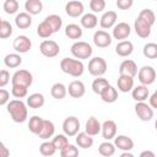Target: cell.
Listing matches in <instances>:
<instances>
[{
	"instance_id": "cell-1",
	"label": "cell",
	"mask_w": 157,
	"mask_h": 157,
	"mask_svg": "<svg viewBox=\"0 0 157 157\" xmlns=\"http://www.w3.org/2000/svg\"><path fill=\"white\" fill-rule=\"evenodd\" d=\"M7 113L15 123H25L27 120V105L21 99H12L7 104Z\"/></svg>"
},
{
	"instance_id": "cell-2",
	"label": "cell",
	"mask_w": 157,
	"mask_h": 157,
	"mask_svg": "<svg viewBox=\"0 0 157 157\" xmlns=\"http://www.w3.org/2000/svg\"><path fill=\"white\" fill-rule=\"evenodd\" d=\"M60 69L63 72H65L72 77H80L85 71V65L78 59L64 58L60 61Z\"/></svg>"
},
{
	"instance_id": "cell-3",
	"label": "cell",
	"mask_w": 157,
	"mask_h": 157,
	"mask_svg": "<svg viewBox=\"0 0 157 157\" xmlns=\"http://www.w3.org/2000/svg\"><path fill=\"white\" fill-rule=\"evenodd\" d=\"M70 52H71V54L76 59L81 60V59H90L91 55H92V53H93V49H92V47L87 42L78 40V42H75L71 45Z\"/></svg>"
},
{
	"instance_id": "cell-4",
	"label": "cell",
	"mask_w": 157,
	"mask_h": 157,
	"mask_svg": "<svg viewBox=\"0 0 157 157\" xmlns=\"http://www.w3.org/2000/svg\"><path fill=\"white\" fill-rule=\"evenodd\" d=\"M107 66H108L107 61L102 56H96V58H92L88 63V72L92 76L102 77L107 71Z\"/></svg>"
},
{
	"instance_id": "cell-5",
	"label": "cell",
	"mask_w": 157,
	"mask_h": 157,
	"mask_svg": "<svg viewBox=\"0 0 157 157\" xmlns=\"http://www.w3.org/2000/svg\"><path fill=\"white\" fill-rule=\"evenodd\" d=\"M39 52L45 58H55L60 53L59 44L53 39H45L39 45Z\"/></svg>"
},
{
	"instance_id": "cell-6",
	"label": "cell",
	"mask_w": 157,
	"mask_h": 157,
	"mask_svg": "<svg viewBox=\"0 0 157 157\" xmlns=\"http://www.w3.org/2000/svg\"><path fill=\"white\" fill-rule=\"evenodd\" d=\"M11 82L12 85H18V86H25V87H29L33 82V76L28 70L21 69L17 70L12 77H11Z\"/></svg>"
},
{
	"instance_id": "cell-7",
	"label": "cell",
	"mask_w": 157,
	"mask_h": 157,
	"mask_svg": "<svg viewBox=\"0 0 157 157\" xmlns=\"http://www.w3.org/2000/svg\"><path fill=\"white\" fill-rule=\"evenodd\" d=\"M137 78L141 82V85H145V86L152 85L155 82V80H156V71H155V69L152 66L144 65L141 69H139Z\"/></svg>"
},
{
	"instance_id": "cell-8",
	"label": "cell",
	"mask_w": 157,
	"mask_h": 157,
	"mask_svg": "<svg viewBox=\"0 0 157 157\" xmlns=\"http://www.w3.org/2000/svg\"><path fill=\"white\" fill-rule=\"evenodd\" d=\"M78 130H80V120L71 115V117H67L64 121H63V131L66 136L71 137V136H76L78 134Z\"/></svg>"
},
{
	"instance_id": "cell-9",
	"label": "cell",
	"mask_w": 157,
	"mask_h": 157,
	"mask_svg": "<svg viewBox=\"0 0 157 157\" xmlns=\"http://www.w3.org/2000/svg\"><path fill=\"white\" fill-rule=\"evenodd\" d=\"M135 113L137 118L142 121H150L153 118V109L150 104L145 102H136L135 104Z\"/></svg>"
},
{
	"instance_id": "cell-10",
	"label": "cell",
	"mask_w": 157,
	"mask_h": 157,
	"mask_svg": "<svg viewBox=\"0 0 157 157\" xmlns=\"http://www.w3.org/2000/svg\"><path fill=\"white\" fill-rule=\"evenodd\" d=\"M12 47H13V49H15L17 53L25 54V53L29 52V49L32 48V42H31V39H29L27 36L20 34V36H17V37L13 39Z\"/></svg>"
},
{
	"instance_id": "cell-11",
	"label": "cell",
	"mask_w": 157,
	"mask_h": 157,
	"mask_svg": "<svg viewBox=\"0 0 157 157\" xmlns=\"http://www.w3.org/2000/svg\"><path fill=\"white\" fill-rule=\"evenodd\" d=\"M131 33V28L129 26V23L126 22H119L117 23L114 27H113V37L114 39H118V40H125Z\"/></svg>"
},
{
	"instance_id": "cell-12",
	"label": "cell",
	"mask_w": 157,
	"mask_h": 157,
	"mask_svg": "<svg viewBox=\"0 0 157 157\" xmlns=\"http://www.w3.org/2000/svg\"><path fill=\"white\" fill-rule=\"evenodd\" d=\"M93 43L98 48H107L112 44V36L103 29H98L93 34Z\"/></svg>"
},
{
	"instance_id": "cell-13",
	"label": "cell",
	"mask_w": 157,
	"mask_h": 157,
	"mask_svg": "<svg viewBox=\"0 0 157 157\" xmlns=\"http://www.w3.org/2000/svg\"><path fill=\"white\" fill-rule=\"evenodd\" d=\"M137 65L134 60L131 59H125L121 61L120 66H119V75H124V76H130V77H135L137 75Z\"/></svg>"
},
{
	"instance_id": "cell-14",
	"label": "cell",
	"mask_w": 157,
	"mask_h": 157,
	"mask_svg": "<svg viewBox=\"0 0 157 157\" xmlns=\"http://www.w3.org/2000/svg\"><path fill=\"white\" fill-rule=\"evenodd\" d=\"M83 11H85V6L81 1H69L65 5V12L70 17H78V16L82 17Z\"/></svg>"
},
{
	"instance_id": "cell-15",
	"label": "cell",
	"mask_w": 157,
	"mask_h": 157,
	"mask_svg": "<svg viewBox=\"0 0 157 157\" xmlns=\"http://www.w3.org/2000/svg\"><path fill=\"white\" fill-rule=\"evenodd\" d=\"M67 92H69V94H70L72 98H81V97H83L85 93H86V87H85V85H83L82 81L75 80V81H71V82L69 83Z\"/></svg>"
},
{
	"instance_id": "cell-16",
	"label": "cell",
	"mask_w": 157,
	"mask_h": 157,
	"mask_svg": "<svg viewBox=\"0 0 157 157\" xmlns=\"http://www.w3.org/2000/svg\"><path fill=\"white\" fill-rule=\"evenodd\" d=\"M117 20H118V15L115 11H107L102 15V17L99 18V25L103 29H109V28H113L117 23Z\"/></svg>"
},
{
	"instance_id": "cell-17",
	"label": "cell",
	"mask_w": 157,
	"mask_h": 157,
	"mask_svg": "<svg viewBox=\"0 0 157 157\" xmlns=\"http://www.w3.org/2000/svg\"><path fill=\"white\" fill-rule=\"evenodd\" d=\"M114 145L123 152H130L134 148V141L126 135H118L114 139Z\"/></svg>"
},
{
	"instance_id": "cell-18",
	"label": "cell",
	"mask_w": 157,
	"mask_h": 157,
	"mask_svg": "<svg viewBox=\"0 0 157 157\" xmlns=\"http://www.w3.org/2000/svg\"><path fill=\"white\" fill-rule=\"evenodd\" d=\"M102 136L105 141L115 139L117 136V124L114 120H105L102 124Z\"/></svg>"
},
{
	"instance_id": "cell-19",
	"label": "cell",
	"mask_w": 157,
	"mask_h": 157,
	"mask_svg": "<svg viewBox=\"0 0 157 157\" xmlns=\"http://www.w3.org/2000/svg\"><path fill=\"white\" fill-rule=\"evenodd\" d=\"M151 26L150 25H147L145 21H142L141 18H139V17H136V20H135V22H134V29H135V32H136V34L140 37V38H147V37H150V34H151Z\"/></svg>"
},
{
	"instance_id": "cell-20",
	"label": "cell",
	"mask_w": 157,
	"mask_h": 157,
	"mask_svg": "<svg viewBox=\"0 0 157 157\" xmlns=\"http://www.w3.org/2000/svg\"><path fill=\"white\" fill-rule=\"evenodd\" d=\"M102 131V124L98 121L97 118L90 117L85 124V132L90 136H96Z\"/></svg>"
},
{
	"instance_id": "cell-21",
	"label": "cell",
	"mask_w": 157,
	"mask_h": 157,
	"mask_svg": "<svg viewBox=\"0 0 157 157\" xmlns=\"http://www.w3.org/2000/svg\"><path fill=\"white\" fill-rule=\"evenodd\" d=\"M132 52H134V44L130 40H121L115 47V53L121 58H126L131 55Z\"/></svg>"
},
{
	"instance_id": "cell-22",
	"label": "cell",
	"mask_w": 157,
	"mask_h": 157,
	"mask_svg": "<svg viewBox=\"0 0 157 157\" xmlns=\"http://www.w3.org/2000/svg\"><path fill=\"white\" fill-rule=\"evenodd\" d=\"M117 85H118V90L120 92H123V93L130 92L134 88V77L119 75L118 81H117Z\"/></svg>"
},
{
	"instance_id": "cell-23",
	"label": "cell",
	"mask_w": 157,
	"mask_h": 157,
	"mask_svg": "<svg viewBox=\"0 0 157 157\" xmlns=\"http://www.w3.org/2000/svg\"><path fill=\"white\" fill-rule=\"evenodd\" d=\"M148 88L145 85H139L135 86L131 91V96L136 102H145L148 98Z\"/></svg>"
},
{
	"instance_id": "cell-24",
	"label": "cell",
	"mask_w": 157,
	"mask_h": 157,
	"mask_svg": "<svg viewBox=\"0 0 157 157\" xmlns=\"http://www.w3.org/2000/svg\"><path fill=\"white\" fill-rule=\"evenodd\" d=\"M15 25L20 29H26L32 25V16L27 12H20L15 17Z\"/></svg>"
},
{
	"instance_id": "cell-25",
	"label": "cell",
	"mask_w": 157,
	"mask_h": 157,
	"mask_svg": "<svg viewBox=\"0 0 157 157\" xmlns=\"http://www.w3.org/2000/svg\"><path fill=\"white\" fill-rule=\"evenodd\" d=\"M44 102H45V98L42 93H32L27 97V105L29 108H33V109H38L40 107L44 105Z\"/></svg>"
},
{
	"instance_id": "cell-26",
	"label": "cell",
	"mask_w": 157,
	"mask_h": 157,
	"mask_svg": "<svg viewBox=\"0 0 157 157\" xmlns=\"http://www.w3.org/2000/svg\"><path fill=\"white\" fill-rule=\"evenodd\" d=\"M43 125H44V119L39 115H33L32 118H29V121H28V130L32 132V134H36L38 135L42 129H43Z\"/></svg>"
},
{
	"instance_id": "cell-27",
	"label": "cell",
	"mask_w": 157,
	"mask_h": 157,
	"mask_svg": "<svg viewBox=\"0 0 157 157\" xmlns=\"http://www.w3.org/2000/svg\"><path fill=\"white\" fill-rule=\"evenodd\" d=\"M26 12L32 15H39L43 10V2L40 0H27L25 2Z\"/></svg>"
},
{
	"instance_id": "cell-28",
	"label": "cell",
	"mask_w": 157,
	"mask_h": 157,
	"mask_svg": "<svg viewBox=\"0 0 157 157\" xmlns=\"http://www.w3.org/2000/svg\"><path fill=\"white\" fill-rule=\"evenodd\" d=\"M50 94L55 99H64L66 97V94H67V87L61 82H56V83H54L52 86Z\"/></svg>"
},
{
	"instance_id": "cell-29",
	"label": "cell",
	"mask_w": 157,
	"mask_h": 157,
	"mask_svg": "<svg viewBox=\"0 0 157 157\" xmlns=\"http://www.w3.org/2000/svg\"><path fill=\"white\" fill-rule=\"evenodd\" d=\"M54 132H55V125H54V123H53L52 120L44 119L43 129H42V131H40L37 136H38L39 139H42V140H48L49 137H52V136L54 135Z\"/></svg>"
},
{
	"instance_id": "cell-30",
	"label": "cell",
	"mask_w": 157,
	"mask_h": 157,
	"mask_svg": "<svg viewBox=\"0 0 157 157\" xmlns=\"http://www.w3.org/2000/svg\"><path fill=\"white\" fill-rule=\"evenodd\" d=\"M80 22H81V26H82L83 28L92 29V28H94V27L97 26V23H98V17L96 16V13L88 12V13H85V15L81 17Z\"/></svg>"
},
{
	"instance_id": "cell-31",
	"label": "cell",
	"mask_w": 157,
	"mask_h": 157,
	"mask_svg": "<svg viewBox=\"0 0 157 157\" xmlns=\"http://www.w3.org/2000/svg\"><path fill=\"white\" fill-rule=\"evenodd\" d=\"M76 144L81 148H85V150L90 148L93 145V137L90 136L88 134H86L85 131H81L76 135Z\"/></svg>"
},
{
	"instance_id": "cell-32",
	"label": "cell",
	"mask_w": 157,
	"mask_h": 157,
	"mask_svg": "<svg viewBox=\"0 0 157 157\" xmlns=\"http://www.w3.org/2000/svg\"><path fill=\"white\" fill-rule=\"evenodd\" d=\"M65 36L70 39H80L82 37V28L76 23H69L65 27Z\"/></svg>"
},
{
	"instance_id": "cell-33",
	"label": "cell",
	"mask_w": 157,
	"mask_h": 157,
	"mask_svg": "<svg viewBox=\"0 0 157 157\" xmlns=\"http://www.w3.org/2000/svg\"><path fill=\"white\" fill-rule=\"evenodd\" d=\"M109 86H110V85H109L108 80H105L104 77H97V78H94L93 82H92V91H93L96 94H99V96H101Z\"/></svg>"
},
{
	"instance_id": "cell-34",
	"label": "cell",
	"mask_w": 157,
	"mask_h": 157,
	"mask_svg": "<svg viewBox=\"0 0 157 157\" xmlns=\"http://www.w3.org/2000/svg\"><path fill=\"white\" fill-rule=\"evenodd\" d=\"M4 64H5V66H7L10 69H15L22 64V58L17 53H11L4 58Z\"/></svg>"
},
{
	"instance_id": "cell-35",
	"label": "cell",
	"mask_w": 157,
	"mask_h": 157,
	"mask_svg": "<svg viewBox=\"0 0 157 157\" xmlns=\"http://www.w3.org/2000/svg\"><path fill=\"white\" fill-rule=\"evenodd\" d=\"M115 145L110 141H104L98 146V152L102 157H110L115 153Z\"/></svg>"
},
{
	"instance_id": "cell-36",
	"label": "cell",
	"mask_w": 157,
	"mask_h": 157,
	"mask_svg": "<svg viewBox=\"0 0 157 157\" xmlns=\"http://www.w3.org/2000/svg\"><path fill=\"white\" fill-rule=\"evenodd\" d=\"M101 98L103 102L105 103H114L117 99H118V91L115 87L113 86H109L102 94H101Z\"/></svg>"
},
{
	"instance_id": "cell-37",
	"label": "cell",
	"mask_w": 157,
	"mask_h": 157,
	"mask_svg": "<svg viewBox=\"0 0 157 157\" xmlns=\"http://www.w3.org/2000/svg\"><path fill=\"white\" fill-rule=\"evenodd\" d=\"M44 21L49 23V26L52 27V29H53L54 33L58 32V31L61 28V26H63V20H61V17L58 16V15H55V13L48 15V16L44 18Z\"/></svg>"
},
{
	"instance_id": "cell-38",
	"label": "cell",
	"mask_w": 157,
	"mask_h": 157,
	"mask_svg": "<svg viewBox=\"0 0 157 157\" xmlns=\"http://www.w3.org/2000/svg\"><path fill=\"white\" fill-rule=\"evenodd\" d=\"M137 17L141 18L142 21H145V22H146L147 25H150L151 27H152V26L155 25V22H156V15H155V12H153L151 9H144V10H141Z\"/></svg>"
},
{
	"instance_id": "cell-39",
	"label": "cell",
	"mask_w": 157,
	"mask_h": 157,
	"mask_svg": "<svg viewBox=\"0 0 157 157\" xmlns=\"http://www.w3.org/2000/svg\"><path fill=\"white\" fill-rule=\"evenodd\" d=\"M53 33H54V32H53L52 27H50L49 23L45 22V21H42V22L38 25V27H37V34H38L40 38H49Z\"/></svg>"
},
{
	"instance_id": "cell-40",
	"label": "cell",
	"mask_w": 157,
	"mask_h": 157,
	"mask_svg": "<svg viewBox=\"0 0 157 157\" xmlns=\"http://www.w3.org/2000/svg\"><path fill=\"white\" fill-rule=\"evenodd\" d=\"M52 142H53V145L55 146L56 151H58V150L61 151L63 148H65V147L69 145V140H67V136H66L65 134H58V135H55V136L53 137Z\"/></svg>"
},
{
	"instance_id": "cell-41",
	"label": "cell",
	"mask_w": 157,
	"mask_h": 157,
	"mask_svg": "<svg viewBox=\"0 0 157 157\" xmlns=\"http://www.w3.org/2000/svg\"><path fill=\"white\" fill-rule=\"evenodd\" d=\"M142 54L147 59H157V44L156 43H146L142 49Z\"/></svg>"
},
{
	"instance_id": "cell-42",
	"label": "cell",
	"mask_w": 157,
	"mask_h": 157,
	"mask_svg": "<svg viewBox=\"0 0 157 157\" xmlns=\"http://www.w3.org/2000/svg\"><path fill=\"white\" fill-rule=\"evenodd\" d=\"M39 152H40V155H43L45 157H50L56 152V148L52 141H44L39 146Z\"/></svg>"
},
{
	"instance_id": "cell-43",
	"label": "cell",
	"mask_w": 157,
	"mask_h": 157,
	"mask_svg": "<svg viewBox=\"0 0 157 157\" xmlns=\"http://www.w3.org/2000/svg\"><path fill=\"white\" fill-rule=\"evenodd\" d=\"M18 7H20V4H18L17 0H5L4 1V5H2L4 11L6 13H9V15L16 13L17 10H18Z\"/></svg>"
},
{
	"instance_id": "cell-44",
	"label": "cell",
	"mask_w": 157,
	"mask_h": 157,
	"mask_svg": "<svg viewBox=\"0 0 157 157\" xmlns=\"http://www.w3.org/2000/svg\"><path fill=\"white\" fill-rule=\"evenodd\" d=\"M12 34V26L9 21L6 20H1L0 23V38L1 39H6Z\"/></svg>"
},
{
	"instance_id": "cell-45",
	"label": "cell",
	"mask_w": 157,
	"mask_h": 157,
	"mask_svg": "<svg viewBox=\"0 0 157 157\" xmlns=\"http://www.w3.org/2000/svg\"><path fill=\"white\" fill-rule=\"evenodd\" d=\"M11 93H12V96H13L15 98H17V99L25 98V97H27V94H28V87L18 86V85H12Z\"/></svg>"
},
{
	"instance_id": "cell-46",
	"label": "cell",
	"mask_w": 157,
	"mask_h": 157,
	"mask_svg": "<svg viewBox=\"0 0 157 157\" xmlns=\"http://www.w3.org/2000/svg\"><path fill=\"white\" fill-rule=\"evenodd\" d=\"M60 157H78V148L75 145L69 144L60 151Z\"/></svg>"
},
{
	"instance_id": "cell-47",
	"label": "cell",
	"mask_w": 157,
	"mask_h": 157,
	"mask_svg": "<svg viewBox=\"0 0 157 157\" xmlns=\"http://www.w3.org/2000/svg\"><path fill=\"white\" fill-rule=\"evenodd\" d=\"M90 9L97 13V12H102L105 9V1L104 0H91L90 1Z\"/></svg>"
},
{
	"instance_id": "cell-48",
	"label": "cell",
	"mask_w": 157,
	"mask_h": 157,
	"mask_svg": "<svg viewBox=\"0 0 157 157\" xmlns=\"http://www.w3.org/2000/svg\"><path fill=\"white\" fill-rule=\"evenodd\" d=\"M9 81H10V72H9L7 70L2 69V70L0 71V87H1V88L5 87V86L9 83Z\"/></svg>"
},
{
	"instance_id": "cell-49",
	"label": "cell",
	"mask_w": 157,
	"mask_h": 157,
	"mask_svg": "<svg viewBox=\"0 0 157 157\" xmlns=\"http://www.w3.org/2000/svg\"><path fill=\"white\" fill-rule=\"evenodd\" d=\"M9 102H10V92L5 88H1L0 90V105L9 104Z\"/></svg>"
},
{
	"instance_id": "cell-50",
	"label": "cell",
	"mask_w": 157,
	"mask_h": 157,
	"mask_svg": "<svg viewBox=\"0 0 157 157\" xmlns=\"http://www.w3.org/2000/svg\"><path fill=\"white\" fill-rule=\"evenodd\" d=\"M117 7L120 9V10H128L132 6L134 1L132 0H117Z\"/></svg>"
},
{
	"instance_id": "cell-51",
	"label": "cell",
	"mask_w": 157,
	"mask_h": 157,
	"mask_svg": "<svg viewBox=\"0 0 157 157\" xmlns=\"http://www.w3.org/2000/svg\"><path fill=\"white\" fill-rule=\"evenodd\" d=\"M10 156V150L5 146L4 142L0 144V157H9Z\"/></svg>"
},
{
	"instance_id": "cell-52",
	"label": "cell",
	"mask_w": 157,
	"mask_h": 157,
	"mask_svg": "<svg viewBox=\"0 0 157 157\" xmlns=\"http://www.w3.org/2000/svg\"><path fill=\"white\" fill-rule=\"evenodd\" d=\"M150 105H151V108L153 109H157V93L156 92H153L152 94H151V97H150Z\"/></svg>"
},
{
	"instance_id": "cell-53",
	"label": "cell",
	"mask_w": 157,
	"mask_h": 157,
	"mask_svg": "<svg viewBox=\"0 0 157 157\" xmlns=\"http://www.w3.org/2000/svg\"><path fill=\"white\" fill-rule=\"evenodd\" d=\"M139 157H156V155H155V152H153V151L145 150V151H142V152L139 155Z\"/></svg>"
},
{
	"instance_id": "cell-54",
	"label": "cell",
	"mask_w": 157,
	"mask_h": 157,
	"mask_svg": "<svg viewBox=\"0 0 157 157\" xmlns=\"http://www.w3.org/2000/svg\"><path fill=\"white\" fill-rule=\"evenodd\" d=\"M119 157H135V156H134L131 152H123Z\"/></svg>"
},
{
	"instance_id": "cell-55",
	"label": "cell",
	"mask_w": 157,
	"mask_h": 157,
	"mask_svg": "<svg viewBox=\"0 0 157 157\" xmlns=\"http://www.w3.org/2000/svg\"><path fill=\"white\" fill-rule=\"evenodd\" d=\"M155 129H156V131H157V119H156V121H155Z\"/></svg>"
},
{
	"instance_id": "cell-56",
	"label": "cell",
	"mask_w": 157,
	"mask_h": 157,
	"mask_svg": "<svg viewBox=\"0 0 157 157\" xmlns=\"http://www.w3.org/2000/svg\"><path fill=\"white\" fill-rule=\"evenodd\" d=\"M155 92H156V93H157V90H156V91H155Z\"/></svg>"
}]
</instances>
